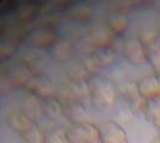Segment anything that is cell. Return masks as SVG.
Segmentation results:
<instances>
[{
  "label": "cell",
  "mask_w": 160,
  "mask_h": 143,
  "mask_svg": "<svg viewBox=\"0 0 160 143\" xmlns=\"http://www.w3.org/2000/svg\"><path fill=\"white\" fill-rule=\"evenodd\" d=\"M35 12H36V10H35V7L32 5H22L18 8V11H17V14H18V17L20 19L28 21V19L32 18Z\"/></svg>",
  "instance_id": "603a6c76"
},
{
  "label": "cell",
  "mask_w": 160,
  "mask_h": 143,
  "mask_svg": "<svg viewBox=\"0 0 160 143\" xmlns=\"http://www.w3.org/2000/svg\"><path fill=\"white\" fill-rule=\"evenodd\" d=\"M14 50H16V45H14L13 42H0V62L5 61L8 57H11L13 55Z\"/></svg>",
  "instance_id": "44dd1931"
},
{
  "label": "cell",
  "mask_w": 160,
  "mask_h": 143,
  "mask_svg": "<svg viewBox=\"0 0 160 143\" xmlns=\"http://www.w3.org/2000/svg\"><path fill=\"white\" fill-rule=\"evenodd\" d=\"M49 54L55 61H67L72 55V45L68 41L59 40L49 48Z\"/></svg>",
  "instance_id": "9a60e30c"
},
{
  "label": "cell",
  "mask_w": 160,
  "mask_h": 143,
  "mask_svg": "<svg viewBox=\"0 0 160 143\" xmlns=\"http://www.w3.org/2000/svg\"><path fill=\"white\" fill-rule=\"evenodd\" d=\"M22 138L28 143H38L42 141V135L37 125H35L33 128L27 131L24 135H22Z\"/></svg>",
  "instance_id": "7402d4cb"
},
{
  "label": "cell",
  "mask_w": 160,
  "mask_h": 143,
  "mask_svg": "<svg viewBox=\"0 0 160 143\" xmlns=\"http://www.w3.org/2000/svg\"><path fill=\"white\" fill-rule=\"evenodd\" d=\"M62 102L63 109V116L71 121V124L73 123H86L88 122L90 115L87 112L86 107L82 105V102L77 98H67Z\"/></svg>",
  "instance_id": "5b68a950"
},
{
  "label": "cell",
  "mask_w": 160,
  "mask_h": 143,
  "mask_svg": "<svg viewBox=\"0 0 160 143\" xmlns=\"http://www.w3.org/2000/svg\"><path fill=\"white\" fill-rule=\"evenodd\" d=\"M100 143H129L123 126L115 121H108L99 128Z\"/></svg>",
  "instance_id": "277c9868"
},
{
  "label": "cell",
  "mask_w": 160,
  "mask_h": 143,
  "mask_svg": "<svg viewBox=\"0 0 160 143\" xmlns=\"http://www.w3.org/2000/svg\"><path fill=\"white\" fill-rule=\"evenodd\" d=\"M138 37H139V40L142 43V45L145 47V49L155 47V45H160L159 34L157 31H154V30H143L141 34H139Z\"/></svg>",
  "instance_id": "d6986e66"
},
{
  "label": "cell",
  "mask_w": 160,
  "mask_h": 143,
  "mask_svg": "<svg viewBox=\"0 0 160 143\" xmlns=\"http://www.w3.org/2000/svg\"><path fill=\"white\" fill-rule=\"evenodd\" d=\"M138 91L140 95L145 99H153L160 97V76L159 75H147L136 81Z\"/></svg>",
  "instance_id": "ba28073f"
},
{
  "label": "cell",
  "mask_w": 160,
  "mask_h": 143,
  "mask_svg": "<svg viewBox=\"0 0 160 143\" xmlns=\"http://www.w3.org/2000/svg\"><path fill=\"white\" fill-rule=\"evenodd\" d=\"M88 94L96 106L100 109H110L117 99V91L113 83L97 74L90 75L87 79Z\"/></svg>",
  "instance_id": "6da1fadb"
},
{
  "label": "cell",
  "mask_w": 160,
  "mask_h": 143,
  "mask_svg": "<svg viewBox=\"0 0 160 143\" xmlns=\"http://www.w3.org/2000/svg\"><path fill=\"white\" fill-rule=\"evenodd\" d=\"M122 54L124 60L135 67H140L145 62H147L146 49L142 45L139 37H132L122 44Z\"/></svg>",
  "instance_id": "3957f363"
},
{
  "label": "cell",
  "mask_w": 160,
  "mask_h": 143,
  "mask_svg": "<svg viewBox=\"0 0 160 143\" xmlns=\"http://www.w3.org/2000/svg\"><path fill=\"white\" fill-rule=\"evenodd\" d=\"M33 73L28 68L25 64H19V66H16L11 73L8 75V80L10 82L14 85V86H24L27 85L29 80L33 76Z\"/></svg>",
  "instance_id": "2e32d148"
},
{
  "label": "cell",
  "mask_w": 160,
  "mask_h": 143,
  "mask_svg": "<svg viewBox=\"0 0 160 143\" xmlns=\"http://www.w3.org/2000/svg\"><path fill=\"white\" fill-rule=\"evenodd\" d=\"M142 115L148 122L153 124L155 129L160 131V97L146 100Z\"/></svg>",
  "instance_id": "4fadbf2b"
},
{
  "label": "cell",
  "mask_w": 160,
  "mask_h": 143,
  "mask_svg": "<svg viewBox=\"0 0 160 143\" xmlns=\"http://www.w3.org/2000/svg\"><path fill=\"white\" fill-rule=\"evenodd\" d=\"M158 136H160V131H158Z\"/></svg>",
  "instance_id": "484cf974"
},
{
  "label": "cell",
  "mask_w": 160,
  "mask_h": 143,
  "mask_svg": "<svg viewBox=\"0 0 160 143\" xmlns=\"http://www.w3.org/2000/svg\"><path fill=\"white\" fill-rule=\"evenodd\" d=\"M22 111L25 112L32 121L38 119L42 112V100L33 94L28 95L22 102Z\"/></svg>",
  "instance_id": "5bb4252c"
},
{
  "label": "cell",
  "mask_w": 160,
  "mask_h": 143,
  "mask_svg": "<svg viewBox=\"0 0 160 143\" xmlns=\"http://www.w3.org/2000/svg\"><path fill=\"white\" fill-rule=\"evenodd\" d=\"M6 122L7 125L10 126V129L16 131L17 134H19L20 136L24 135L27 131H29L31 128L36 125L35 121H32L25 112H23L22 109L12 110L7 115Z\"/></svg>",
  "instance_id": "52a82bcc"
},
{
  "label": "cell",
  "mask_w": 160,
  "mask_h": 143,
  "mask_svg": "<svg viewBox=\"0 0 160 143\" xmlns=\"http://www.w3.org/2000/svg\"><path fill=\"white\" fill-rule=\"evenodd\" d=\"M65 134L68 143H96L99 141V128L90 122L73 123Z\"/></svg>",
  "instance_id": "7a4b0ae2"
},
{
  "label": "cell",
  "mask_w": 160,
  "mask_h": 143,
  "mask_svg": "<svg viewBox=\"0 0 160 143\" xmlns=\"http://www.w3.org/2000/svg\"><path fill=\"white\" fill-rule=\"evenodd\" d=\"M91 16H92V8L85 4L77 5L71 10V17L77 21H87L91 18Z\"/></svg>",
  "instance_id": "ffe728a7"
},
{
  "label": "cell",
  "mask_w": 160,
  "mask_h": 143,
  "mask_svg": "<svg viewBox=\"0 0 160 143\" xmlns=\"http://www.w3.org/2000/svg\"><path fill=\"white\" fill-rule=\"evenodd\" d=\"M42 112L49 118L55 119L61 115H63L62 102H60L59 98H55V97L42 99Z\"/></svg>",
  "instance_id": "e0dca14e"
},
{
  "label": "cell",
  "mask_w": 160,
  "mask_h": 143,
  "mask_svg": "<svg viewBox=\"0 0 160 143\" xmlns=\"http://www.w3.org/2000/svg\"><path fill=\"white\" fill-rule=\"evenodd\" d=\"M58 41V34L52 26L41 27L40 30L31 35V43L36 48H50Z\"/></svg>",
  "instance_id": "9c48e42d"
},
{
  "label": "cell",
  "mask_w": 160,
  "mask_h": 143,
  "mask_svg": "<svg viewBox=\"0 0 160 143\" xmlns=\"http://www.w3.org/2000/svg\"><path fill=\"white\" fill-rule=\"evenodd\" d=\"M129 25V19L124 13L116 12L107 19L108 31L113 36H121Z\"/></svg>",
  "instance_id": "7c38bea8"
},
{
  "label": "cell",
  "mask_w": 160,
  "mask_h": 143,
  "mask_svg": "<svg viewBox=\"0 0 160 143\" xmlns=\"http://www.w3.org/2000/svg\"><path fill=\"white\" fill-rule=\"evenodd\" d=\"M157 32L159 34L160 37V19H158V21H157Z\"/></svg>",
  "instance_id": "cb8c5ba5"
},
{
  "label": "cell",
  "mask_w": 160,
  "mask_h": 143,
  "mask_svg": "<svg viewBox=\"0 0 160 143\" xmlns=\"http://www.w3.org/2000/svg\"><path fill=\"white\" fill-rule=\"evenodd\" d=\"M124 97L127 99L130 109L133 110L134 112H141V113L143 112L145 105H146V100L139 93L136 82L128 83L127 87L124 88Z\"/></svg>",
  "instance_id": "8fae6325"
},
{
  "label": "cell",
  "mask_w": 160,
  "mask_h": 143,
  "mask_svg": "<svg viewBox=\"0 0 160 143\" xmlns=\"http://www.w3.org/2000/svg\"><path fill=\"white\" fill-rule=\"evenodd\" d=\"M25 89H28L31 94L38 97L41 100L49 97H53L54 85L50 79L43 74H35L25 85Z\"/></svg>",
  "instance_id": "8992f818"
},
{
  "label": "cell",
  "mask_w": 160,
  "mask_h": 143,
  "mask_svg": "<svg viewBox=\"0 0 160 143\" xmlns=\"http://www.w3.org/2000/svg\"><path fill=\"white\" fill-rule=\"evenodd\" d=\"M146 57L147 63L154 70V74L160 76V45L148 48L146 49Z\"/></svg>",
  "instance_id": "ac0fdd59"
},
{
  "label": "cell",
  "mask_w": 160,
  "mask_h": 143,
  "mask_svg": "<svg viewBox=\"0 0 160 143\" xmlns=\"http://www.w3.org/2000/svg\"><path fill=\"white\" fill-rule=\"evenodd\" d=\"M91 59L93 60L97 68H104L108 66H111L116 60V50L112 47H104L93 50L91 54Z\"/></svg>",
  "instance_id": "30bf717a"
},
{
  "label": "cell",
  "mask_w": 160,
  "mask_h": 143,
  "mask_svg": "<svg viewBox=\"0 0 160 143\" xmlns=\"http://www.w3.org/2000/svg\"><path fill=\"white\" fill-rule=\"evenodd\" d=\"M152 143H160V136H157V137H155L153 141H152Z\"/></svg>",
  "instance_id": "d4e9b609"
}]
</instances>
